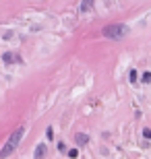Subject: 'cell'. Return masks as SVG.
<instances>
[{"label":"cell","mask_w":151,"mask_h":159,"mask_svg":"<svg viewBox=\"0 0 151 159\" xmlns=\"http://www.w3.org/2000/svg\"><path fill=\"white\" fill-rule=\"evenodd\" d=\"M46 136L52 140V138H54V130H52V128H48V130H46Z\"/></svg>","instance_id":"30bf717a"},{"label":"cell","mask_w":151,"mask_h":159,"mask_svg":"<svg viewBox=\"0 0 151 159\" xmlns=\"http://www.w3.org/2000/svg\"><path fill=\"white\" fill-rule=\"evenodd\" d=\"M143 83H151V73H145L143 75Z\"/></svg>","instance_id":"9c48e42d"},{"label":"cell","mask_w":151,"mask_h":159,"mask_svg":"<svg viewBox=\"0 0 151 159\" xmlns=\"http://www.w3.org/2000/svg\"><path fill=\"white\" fill-rule=\"evenodd\" d=\"M128 79H130V83H135V81H137V70H130Z\"/></svg>","instance_id":"ba28073f"},{"label":"cell","mask_w":151,"mask_h":159,"mask_svg":"<svg viewBox=\"0 0 151 159\" xmlns=\"http://www.w3.org/2000/svg\"><path fill=\"white\" fill-rule=\"evenodd\" d=\"M2 60L6 64H13V62H21V58L17 56V54H13V52H6V54H2Z\"/></svg>","instance_id":"3957f363"},{"label":"cell","mask_w":151,"mask_h":159,"mask_svg":"<svg viewBox=\"0 0 151 159\" xmlns=\"http://www.w3.org/2000/svg\"><path fill=\"white\" fill-rule=\"evenodd\" d=\"M58 149H60V153H64V151H66V147H64V143H58Z\"/></svg>","instance_id":"8fae6325"},{"label":"cell","mask_w":151,"mask_h":159,"mask_svg":"<svg viewBox=\"0 0 151 159\" xmlns=\"http://www.w3.org/2000/svg\"><path fill=\"white\" fill-rule=\"evenodd\" d=\"M91 8H93V2H81V11L83 13H89Z\"/></svg>","instance_id":"8992f818"},{"label":"cell","mask_w":151,"mask_h":159,"mask_svg":"<svg viewBox=\"0 0 151 159\" xmlns=\"http://www.w3.org/2000/svg\"><path fill=\"white\" fill-rule=\"evenodd\" d=\"M128 33H130V29H128V25H124V23H112L108 27H104V31H102V35L108 37V39H122V37H126Z\"/></svg>","instance_id":"7a4b0ae2"},{"label":"cell","mask_w":151,"mask_h":159,"mask_svg":"<svg viewBox=\"0 0 151 159\" xmlns=\"http://www.w3.org/2000/svg\"><path fill=\"white\" fill-rule=\"evenodd\" d=\"M143 134H145V138H151V130H149V128H147V130H145V132H143Z\"/></svg>","instance_id":"7c38bea8"},{"label":"cell","mask_w":151,"mask_h":159,"mask_svg":"<svg viewBox=\"0 0 151 159\" xmlns=\"http://www.w3.org/2000/svg\"><path fill=\"white\" fill-rule=\"evenodd\" d=\"M23 134H25V128L21 126V128H17L11 136H8V140L4 143V147L0 149V159H6L8 155H11L17 147H19V143H21V138H23Z\"/></svg>","instance_id":"6da1fadb"},{"label":"cell","mask_w":151,"mask_h":159,"mask_svg":"<svg viewBox=\"0 0 151 159\" xmlns=\"http://www.w3.org/2000/svg\"><path fill=\"white\" fill-rule=\"evenodd\" d=\"M68 157H70V159H77V157H79V149H70V151H68Z\"/></svg>","instance_id":"52a82bcc"},{"label":"cell","mask_w":151,"mask_h":159,"mask_svg":"<svg viewBox=\"0 0 151 159\" xmlns=\"http://www.w3.org/2000/svg\"><path fill=\"white\" fill-rule=\"evenodd\" d=\"M75 140H77V145H87V143H89V136L83 134V132H77V134H75Z\"/></svg>","instance_id":"5b68a950"},{"label":"cell","mask_w":151,"mask_h":159,"mask_svg":"<svg viewBox=\"0 0 151 159\" xmlns=\"http://www.w3.org/2000/svg\"><path fill=\"white\" fill-rule=\"evenodd\" d=\"M46 151H48L46 145H37L35 147V153H33V159H43L46 157Z\"/></svg>","instance_id":"277c9868"}]
</instances>
